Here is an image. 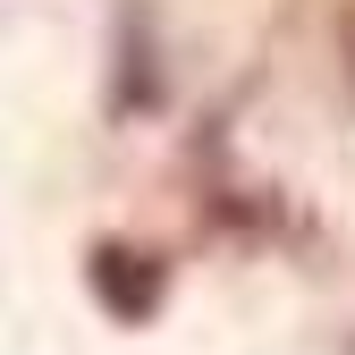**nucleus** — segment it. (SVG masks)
<instances>
[{"mask_svg":"<svg viewBox=\"0 0 355 355\" xmlns=\"http://www.w3.org/2000/svg\"><path fill=\"white\" fill-rule=\"evenodd\" d=\"M110 110H119V119H136V110H161L153 17H144V9H119V85H110Z\"/></svg>","mask_w":355,"mask_h":355,"instance_id":"2","label":"nucleus"},{"mask_svg":"<svg viewBox=\"0 0 355 355\" xmlns=\"http://www.w3.org/2000/svg\"><path fill=\"white\" fill-rule=\"evenodd\" d=\"M85 288H94V304H102L119 330H144L161 304H169V262H161V254H136V245H119V237H102L94 262H85Z\"/></svg>","mask_w":355,"mask_h":355,"instance_id":"1","label":"nucleus"},{"mask_svg":"<svg viewBox=\"0 0 355 355\" xmlns=\"http://www.w3.org/2000/svg\"><path fill=\"white\" fill-rule=\"evenodd\" d=\"M338 42H347V76H355V9H347V26H338Z\"/></svg>","mask_w":355,"mask_h":355,"instance_id":"3","label":"nucleus"}]
</instances>
